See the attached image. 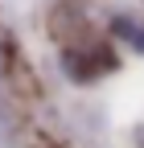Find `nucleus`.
<instances>
[{
	"instance_id": "obj_1",
	"label": "nucleus",
	"mask_w": 144,
	"mask_h": 148,
	"mask_svg": "<svg viewBox=\"0 0 144 148\" xmlns=\"http://www.w3.org/2000/svg\"><path fill=\"white\" fill-rule=\"evenodd\" d=\"M111 29L123 37V41H132L140 53H144V25H136V21H123V16H115V21H111Z\"/></svg>"
},
{
	"instance_id": "obj_2",
	"label": "nucleus",
	"mask_w": 144,
	"mask_h": 148,
	"mask_svg": "<svg viewBox=\"0 0 144 148\" xmlns=\"http://www.w3.org/2000/svg\"><path fill=\"white\" fill-rule=\"evenodd\" d=\"M0 148H8V132H4V119H0Z\"/></svg>"
}]
</instances>
